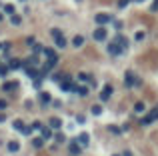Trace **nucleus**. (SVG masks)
Returning <instances> with one entry per match:
<instances>
[{"mask_svg":"<svg viewBox=\"0 0 158 156\" xmlns=\"http://www.w3.org/2000/svg\"><path fill=\"white\" fill-rule=\"evenodd\" d=\"M80 152H82V146H80L78 142H72V144H70V154H72V156H78Z\"/></svg>","mask_w":158,"mask_h":156,"instance_id":"obj_12","label":"nucleus"},{"mask_svg":"<svg viewBox=\"0 0 158 156\" xmlns=\"http://www.w3.org/2000/svg\"><path fill=\"white\" fill-rule=\"evenodd\" d=\"M2 48H4V44H0V50H2Z\"/></svg>","mask_w":158,"mask_h":156,"instance_id":"obj_37","label":"nucleus"},{"mask_svg":"<svg viewBox=\"0 0 158 156\" xmlns=\"http://www.w3.org/2000/svg\"><path fill=\"white\" fill-rule=\"evenodd\" d=\"M138 2H144V0H138Z\"/></svg>","mask_w":158,"mask_h":156,"instance_id":"obj_38","label":"nucleus"},{"mask_svg":"<svg viewBox=\"0 0 158 156\" xmlns=\"http://www.w3.org/2000/svg\"><path fill=\"white\" fill-rule=\"evenodd\" d=\"M32 50H34V52H36V54H38V52H40L42 48H40V44H34V46H32Z\"/></svg>","mask_w":158,"mask_h":156,"instance_id":"obj_31","label":"nucleus"},{"mask_svg":"<svg viewBox=\"0 0 158 156\" xmlns=\"http://www.w3.org/2000/svg\"><path fill=\"white\" fill-rule=\"evenodd\" d=\"M108 52H110L112 56H118L120 52H122V48L116 44V42H110V44H108Z\"/></svg>","mask_w":158,"mask_h":156,"instance_id":"obj_6","label":"nucleus"},{"mask_svg":"<svg viewBox=\"0 0 158 156\" xmlns=\"http://www.w3.org/2000/svg\"><path fill=\"white\" fill-rule=\"evenodd\" d=\"M14 128L22 132V130H24V128H26V126H24V122H22V120H14Z\"/></svg>","mask_w":158,"mask_h":156,"instance_id":"obj_21","label":"nucleus"},{"mask_svg":"<svg viewBox=\"0 0 158 156\" xmlns=\"http://www.w3.org/2000/svg\"><path fill=\"white\" fill-rule=\"evenodd\" d=\"M156 118H158V108H152L146 116H142V118H140V124H142V126H148V124L154 122Z\"/></svg>","mask_w":158,"mask_h":156,"instance_id":"obj_1","label":"nucleus"},{"mask_svg":"<svg viewBox=\"0 0 158 156\" xmlns=\"http://www.w3.org/2000/svg\"><path fill=\"white\" fill-rule=\"evenodd\" d=\"M124 84L130 88V86H134V84H140V80H136L134 76V72H126V76H124Z\"/></svg>","mask_w":158,"mask_h":156,"instance_id":"obj_3","label":"nucleus"},{"mask_svg":"<svg viewBox=\"0 0 158 156\" xmlns=\"http://www.w3.org/2000/svg\"><path fill=\"white\" fill-rule=\"evenodd\" d=\"M94 40H98V42H102V40H106V28H96L94 30Z\"/></svg>","mask_w":158,"mask_h":156,"instance_id":"obj_4","label":"nucleus"},{"mask_svg":"<svg viewBox=\"0 0 158 156\" xmlns=\"http://www.w3.org/2000/svg\"><path fill=\"white\" fill-rule=\"evenodd\" d=\"M58 34H62V32H60L58 28H52V36H58Z\"/></svg>","mask_w":158,"mask_h":156,"instance_id":"obj_33","label":"nucleus"},{"mask_svg":"<svg viewBox=\"0 0 158 156\" xmlns=\"http://www.w3.org/2000/svg\"><path fill=\"white\" fill-rule=\"evenodd\" d=\"M40 132H42V138H44V140H50V138H52V128H50V126H42Z\"/></svg>","mask_w":158,"mask_h":156,"instance_id":"obj_11","label":"nucleus"},{"mask_svg":"<svg viewBox=\"0 0 158 156\" xmlns=\"http://www.w3.org/2000/svg\"><path fill=\"white\" fill-rule=\"evenodd\" d=\"M4 10L8 12V14H14V6H10V4H6V6H4Z\"/></svg>","mask_w":158,"mask_h":156,"instance_id":"obj_24","label":"nucleus"},{"mask_svg":"<svg viewBox=\"0 0 158 156\" xmlns=\"http://www.w3.org/2000/svg\"><path fill=\"white\" fill-rule=\"evenodd\" d=\"M6 108V100H0V110H4Z\"/></svg>","mask_w":158,"mask_h":156,"instance_id":"obj_34","label":"nucleus"},{"mask_svg":"<svg viewBox=\"0 0 158 156\" xmlns=\"http://www.w3.org/2000/svg\"><path fill=\"white\" fill-rule=\"evenodd\" d=\"M8 66L16 70V68H20V66H22V64H20V60H10V64H8Z\"/></svg>","mask_w":158,"mask_h":156,"instance_id":"obj_23","label":"nucleus"},{"mask_svg":"<svg viewBox=\"0 0 158 156\" xmlns=\"http://www.w3.org/2000/svg\"><path fill=\"white\" fill-rule=\"evenodd\" d=\"M110 20H112L110 14H104V12H102V14H96V22L100 24V26H102V24H108Z\"/></svg>","mask_w":158,"mask_h":156,"instance_id":"obj_5","label":"nucleus"},{"mask_svg":"<svg viewBox=\"0 0 158 156\" xmlns=\"http://www.w3.org/2000/svg\"><path fill=\"white\" fill-rule=\"evenodd\" d=\"M60 88L64 90V92H74L76 86L72 84V80H70V78H64V80H60Z\"/></svg>","mask_w":158,"mask_h":156,"instance_id":"obj_2","label":"nucleus"},{"mask_svg":"<svg viewBox=\"0 0 158 156\" xmlns=\"http://www.w3.org/2000/svg\"><path fill=\"white\" fill-rule=\"evenodd\" d=\"M74 92H78L80 96H86V94H88V88H86V86H76Z\"/></svg>","mask_w":158,"mask_h":156,"instance_id":"obj_19","label":"nucleus"},{"mask_svg":"<svg viewBox=\"0 0 158 156\" xmlns=\"http://www.w3.org/2000/svg\"><path fill=\"white\" fill-rule=\"evenodd\" d=\"M18 88V82H4L2 84V90L4 92H12V90H16Z\"/></svg>","mask_w":158,"mask_h":156,"instance_id":"obj_10","label":"nucleus"},{"mask_svg":"<svg viewBox=\"0 0 158 156\" xmlns=\"http://www.w3.org/2000/svg\"><path fill=\"white\" fill-rule=\"evenodd\" d=\"M144 110H146L144 102H136V104H134V112H138V114H140V112H144Z\"/></svg>","mask_w":158,"mask_h":156,"instance_id":"obj_17","label":"nucleus"},{"mask_svg":"<svg viewBox=\"0 0 158 156\" xmlns=\"http://www.w3.org/2000/svg\"><path fill=\"white\" fill-rule=\"evenodd\" d=\"M0 122H4V114L2 112H0Z\"/></svg>","mask_w":158,"mask_h":156,"instance_id":"obj_35","label":"nucleus"},{"mask_svg":"<svg viewBox=\"0 0 158 156\" xmlns=\"http://www.w3.org/2000/svg\"><path fill=\"white\" fill-rule=\"evenodd\" d=\"M110 94H112V86L108 84V86H104V88H102L100 98H102V100H108V98H110Z\"/></svg>","mask_w":158,"mask_h":156,"instance_id":"obj_8","label":"nucleus"},{"mask_svg":"<svg viewBox=\"0 0 158 156\" xmlns=\"http://www.w3.org/2000/svg\"><path fill=\"white\" fill-rule=\"evenodd\" d=\"M100 112H102L100 106H92V114H100Z\"/></svg>","mask_w":158,"mask_h":156,"instance_id":"obj_27","label":"nucleus"},{"mask_svg":"<svg viewBox=\"0 0 158 156\" xmlns=\"http://www.w3.org/2000/svg\"><path fill=\"white\" fill-rule=\"evenodd\" d=\"M122 156H132V152H124V154H122Z\"/></svg>","mask_w":158,"mask_h":156,"instance_id":"obj_36","label":"nucleus"},{"mask_svg":"<svg viewBox=\"0 0 158 156\" xmlns=\"http://www.w3.org/2000/svg\"><path fill=\"white\" fill-rule=\"evenodd\" d=\"M6 72H8V68H6V66H2V64H0V76H6Z\"/></svg>","mask_w":158,"mask_h":156,"instance_id":"obj_25","label":"nucleus"},{"mask_svg":"<svg viewBox=\"0 0 158 156\" xmlns=\"http://www.w3.org/2000/svg\"><path fill=\"white\" fill-rule=\"evenodd\" d=\"M50 128H54V130H58V128H60V126H62V120H60V118H50Z\"/></svg>","mask_w":158,"mask_h":156,"instance_id":"obj_14","label":"nucleus"},{"mask_svg":"<svg viewBox=\"0 0 158 156\" xmlns=\"http://www.w3.org/2000/svg\"><path fill=\"white\" fill-rule=\"evenodd\" d=\"M40 100L44 102V104H48V102H50V94H48V92H42V94H40Z\"/></svg>","mask_w":158,"mask_h":156,"instance_id":"obj_22","label":"nucleus"},{"mask_svg":"<svg viewBox=\"0 0 158 156\" xmlns=\"http://www.w3.org/2000/svg\"><path fill=\"white\" fill-rule=\"evenodd\" d=\"M8 150H10V152H18V150H20V144H18V142H10V144H8Z\"/></svg>","mask_w":158,"mask_h":156,"instance_id":"obj_20","label":"nucleus"},{"mask_svg":"<svg viewBox=\"0 0 158 156\" xmlns=\"http://www.w3.org/2000/svg\"><path fill=\"white\" fill-rule=\"evenodd\" d=\"M42 52H44V56L48 58V60H54V62H58V56L54 54V50H52V48H42Z\"/></svg>","mask_w":158,"mask_h":156,"instance_id":"obj_7","label":"nucleus"},{"mask_svg":"<svg viewBox=\"0 0 158 156\" xmlns=\"http://www.w3.org/2000/svg\"><path fill=\"white\" fill-rule=\"evenodd\" d=\"M110 130H112L114 134H118V132H120V128H118V126H110Z\"/></svg>","mask_w":158,"mask_h":156,"instance_id":"obj_32","label":"nucleus"},{"mask_svg":"<svg viewBox=\"0 0 158 156\" xmlns=\"http://www.w3.org/2000/svg\"><path fill=\"white\" fill-rule=\"evenodd\" d=\"M54 138H56V142H64V134H56Z\"/></svg>","mask_w":158,"mask_h":156,"instance_id":"obj_29","label":"nucleus"},{"mask_svg":"<svg viewBox=\"0 0 158 156\" xmlns=\"http://www.w3.org/2000/svg\"><path fill=\"white\" fill-rule=\"evenodd\" d=\"M72 44L76 46V48H78V46H82L84 44V38H82V36H74V40H72Z\"/></svg>","mask_w":158,"mask_h":156,"instance_id":"obj_18","label":"nucleus"},{"mask_svg":"<svg viewBox=\"0 0 158 156\" xmlns=\"http://www.w3.org/2000/svg\"><path fill=\"white\" fill-rule=\"evenodd\" d=\"M12 24H20V16H14L12 14Z\"/></svg>","mask_w":158,"mask_h":156,"instance_id":"obj_28","label":"nucleus"},{"mask_svg":"<svg viewBox=\"0 0 158 156\" xmlns=\"http://www.w3.org/2000/svg\"><path fill=\"white\" fill-rule=\"evenodd\" d=\"M44 142H46L44 138H34V140H32V146H34V148H42V146H44Z\"/></svg>","mask_w":158,"mask_h":156,"instance_id":"obj_16","label":"nucleus"},{"mask_svg":"<svg viewBox=\"0 0 158 156\" xmlns=\"http://www.w3.org/2000/svg\"><path fill=\"white\" fill-rule=\"evenodd\" d=\"M30 128H32V130H40V128H42V124H40V122H34Z\"/></svg>","mask_w":158,"mask_h":156,"instance_id":"obj_26","label":"nucleus"},{"mask_svg":"<svg viewBox=\"0 0 158 156\" xmlns=\"http://www.w3.org/2000/svg\"><path fill=\"white\" fill-rule=\"evenodd\" d=\"M114 42H116V44L120 46V48H122V50H124L126 46H128V40H126L124 36H122V34H118V36H116V38H114Z\"/></svg>","mask_w":158,"mask_h":156,"instance_id":"obj_9","label":"nucleus"},{"mask_svg":"<svg viewBox=\"0 0 158 156\" xmlns=\"http://www.w3.org/2000/svg\"><path fill=\"white\" fill-rule=\"evenodd\" d=\"M88 138H90L88 134H80V136H78V140H76V142H80V146H86V144H88Z\"/></svg>","mask_w":158,"mask_h":156,"instance_id":"obj_15","label":"nucleus"},{"mask_svg":"<svg viewBox=\"0 0 158 156\" xmlns=\"http://www.w3.org/2000/svg\"><path fill=\"white\" fill-rule=\"evenodd\" d=\"M128 2H130V0H120V2H118V6H120V8H124Z\"/></svg>","mask_w":158,"mask_h":156,"instance_id":"obj_30","label":"nucleus"},{"mask_svg":"<svg viewBox=\"0 0 158 156\" xmlns=\"http://www.w3.org/2000/svg\"><path fill=\"white\" fill-rule=\"evenodd\" d=\"M54 40H56V46H58V48H64V46H66V38H64L62 34L54 36Z\"/></svg>","mask_w":158,"mask_h":156,"instance_id":"obj_13","label":"nucleus"}]
</instances>
